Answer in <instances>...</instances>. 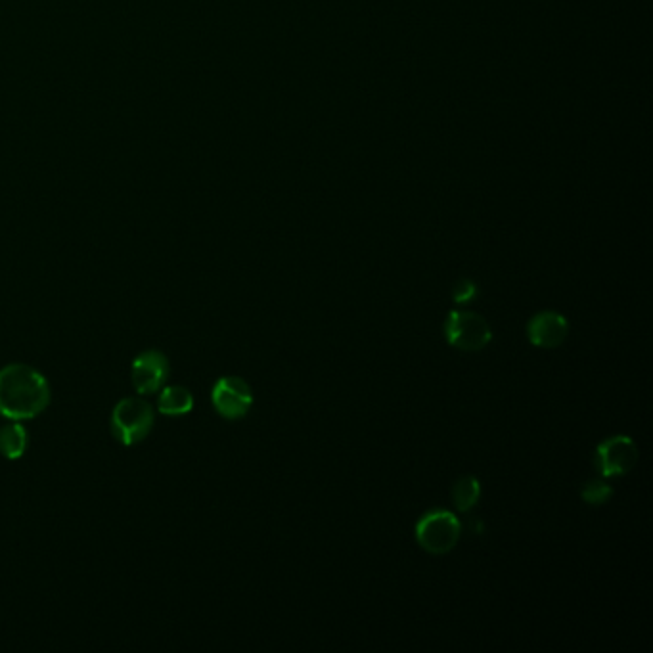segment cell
Masks as SVG:
<instances>
[{"label":"cell","mask_w":653,"mask_h":653,"mask_svg":"<svg viewBox=\"0 0 653 653\" xmlns=\"http://www.w3.org/2000/svg\"><path fill=\"white\" fill-rule=\"evenodd\" d=\"M50 403L45 376L27 364H8L0 370V416L22 422L39 416Z\"/></svg>","instance_id":"obj_1"},{"label":"cell","mask_w":653,"mask_h":653,"mask_svg":"<svg viewBox=\"0 0 653 653\" xmlns=\"http://www.w3.org/2000/svg\"><path fill=\"white\" fill-rule=\"evenodd\" d=\"M154 426V408L138 397H127L119 401L112 412L113 437L131 447L138 441L146 439V435Z\"/></svg>","instance_id":"obj_2"},{"label":"cell","mask_w":653,"mask_h":653,"mask_svg":"<svg viewBox=\"0 0 653 653\" xmlns=\"http://www.w3.org/2000/svg\"><path fill=\"white\" fill-rule=\"evenodd\" d=\"M462 535V523L449 510L428 512L416 525V541L435 556L449 554Z\"/></svg>","instance_id":"obj_3"},{"label":"cell","mask_w":653,"mask_h":653,"mask_svg":"<svg viewBox=\"0 0 653 653\" xmlns=\"http://www.w3.org/2000/svg\"><path fill=\"white\" fill-rule=\"evenodd\" d=\"M445 336L456 349L481 351L491 343L493 332L483 316L470 311H452L445 322Z\"/></svg>","instance_id":"obj_4"},{"label":"cell","mask_w":653,"mask_h":653,"mask_svg":"<svg viewBox=\"0 0 653 653\" xmlns=\"http://www.w3.org/2000/svg\"><path fill=\"white\" fill-rule=\"evenodd\" d=\"M638 462V449L631 437L617 435L598 445L594 464L604 477H621L631 472Z\"/></svg>","instance_id":"obj_5"},{"label":"cell","mask_w":653,"mask_h":653,"mask_svg":"<svg viewBox=\"0 0 653 653\" xmlns=\"http://www.w3.org/2000/svg\"><path fill=\"white\" fill-rule=\"evenodd\" d=\"M211 401L215 410L226 420L244 418L253 405V393L248 382L236 376H225L213 385Z\"/></svg>","instance_id":"obj_6"},{"label":"cell","mask_w":653,"mask_h":653,"mask_svg":"<svg viewBox=\"0 0 653 653\" xmlns=\"http://www.w3.org/2000/svg\"><path fill=\"white\" fill-rule=\"evenodd\" d=\"M169 370V361L161 351H146L138 355L131 368L136 393L150 395L159 391L169 376Z\"/></svg>","instance_id":"obj_7"},{"label":"cell","mask_w":653,"mask_h":653,"mask_svg":"<svg viewBox=\"0 0 653 653\" xmlns=\"http://www.w3.org/2000/svg\"><path fill=\"white\" fill-rule=\"evenodd\" d=\"M569 336V322L562 313L556 311H542L533 316L527 324V338L542 349L560 347Z\"/></svg>","instance_id":"obj_8"},{"label":"cell","mask_w":653,"mask_h":653,"mask_svg":"<svg viewBox=\"0 0 653 653\" xmlns=\"http://www.w3.org/2000/svg\"><path fill=\"white\" fill-rule=\"evenodd\" d=\"M194 408L192 393L182 385L165 387L158 397V410L165 416H182Z\"/></svg>","instance_id":"obj_9"},{"label":"cell","mask_w":653,"mask_h":653,"mask_svg":"<svg viewBox=\"0 0 653 653\" xmlns=\"http://www.w3.org/2000/svg\"><path fill=\"white\" fill-rule=\"evenodd\" d=\"M27 451V431L20 422L6 424L0 428V454L8 460L22 458L23 452Z\"/></svg>","instance_id":"obj_10"},{"label":"cell","mask_w":653,"mask_h":653,"mask_svg":"<svg viewBox=\"0 0 653 653\" xmlns=\"http://www.w3.org/2000/svg\"><path fill=\"white\" fill-rule=\"evenodd\" d=\"M452 498L458 508V512H470L481 498V485L473 475H466L460 481H456L452 489Z\"/></svg>","instance_id":"obj_11"},{"label":"cell","mask_w":653,"mask_h":653,"mask_svg":"<svg viewBox=\"0 0 653 653\" xmlns=\"http://www.w3.org/2000/svg\"><path fill=\"white\" fill-rule=\"evenodd\" d=\"M611 496H613V489L604 481H588L581 489V498L585 500L586 504H592V506L606 504Z\"/></svg>","instance_id":"obj_12"},{"label":"cell","mask_w":653,"mask_h":653,"mask_svg":"<svg viewBox=\"0 0 653 653\" xmlns=\"http://www.w3.org/2000/svg\"><path fill=\"white\" fill-rule=\"evenodd\" d=\"M477 293H479V290H477L475 282H473V280H468V278H464V280H460V282L456 284V288H454V292H452V297H454L456 303H468V301H472V299L477 297Z\"/></svg>","instance_id":"obj_13"}]
</instances>
